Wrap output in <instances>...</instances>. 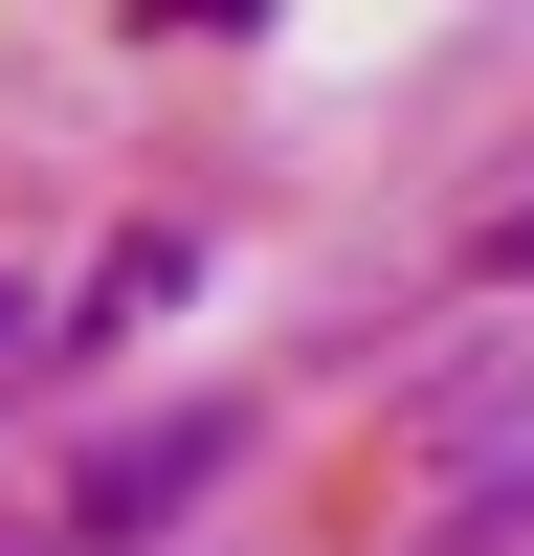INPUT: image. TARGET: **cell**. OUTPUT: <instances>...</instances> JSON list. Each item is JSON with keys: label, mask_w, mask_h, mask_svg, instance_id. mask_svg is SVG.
<instances>
[]
</instances>
